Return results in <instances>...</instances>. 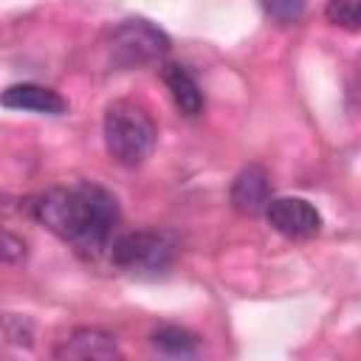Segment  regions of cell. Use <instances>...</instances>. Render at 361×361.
Wrapping results in <instances>:
<instances>
[{"label":"cell","mask_w":361,"mask_h":361,"mask_svg":"<svg viewBox=\"0 0 361 361\" xmlns=\"http://www.w3.org/2000/svg\"><path fill=\"white\" fill-rule=\"evenodd\" d=\"M25 212L87 259L110 251L121 220L116 195L93 180H76L71 186L37 192L25 200Z\"/></svg>","instance_id":"6da1fadb"},{"label":"cell","mask_w":361,"mask_h":361,"mask_svg":"<svg viewBox=\"0 0 361 361\" xmlns=\"http://www.w3.org/2000/svg\"><path fill=\"white\" fill-rule=\"evenodd\" d=\"M102 135H104V149L110 161H116L118 166L135 169L152 155L158 141V127L141 104L130 99H116L104 107Z\"/></svg>","instance_id":"7a4b0ae2"},{"label":"cell","mask_w":361,"mask_h":361,"mask_svg":"<svg viewBox=\"0 0 361 361\" xmlns=\"http://www.w3.org/2000/svg\"><path fill=\"white\" fill-rule=\"evenodd\" d=\"M178 237L164 228H138L118 234L110 245V262L133 276H158L175 265Z\"/></svg>","instance_id":"3957f363"},{"label":"cell","mask_w":361,"mask_h":361,"mask_svg":"<svg viewBox=\"0 0 361 361\" xmlns=\"http://www.w3.org/2000/svg\"><path fill=\"white\" fill-rule=\"evenodd\" d=\"M169 37L164 28L147 17H127L116 23L104 37V62L113 71H133L147 62L161 59L169 51Z\"/></svg>","instance_id":"277c9868"},{"label":"cell","mask_w":361,"mask_h":361,"mask_svg":"<svg viewBox=\"0 0 361 361\" xmlns=\"http://www.w3.org/2000/svg\"><path fill=\"white\" fill-rule=\"evenodd\" d=\"M265 220L276 234L288 240H310L322 231V214L305 197H271Z\"/></svg>","instance_id":"5b68a950"},{"label":"cell","mask_w":361,"mask_h":361,"mask_svg":"<svg viewBox=\"0 0 361 361\" xmlns=\"http://www.w3.org/2000/svg\"><path fill=\"white\" fill-rule=\"evenodd\" d=\"M54 358L62 361H107V358H121L118 341L113 333L102 327H76L62 344L54 350Z\"/></svg>","instance_id":"8992f818"},{"label":"cell","mask_w":361,"mask_h":361,"mask_svg":"<svg viewBox=\"0 0 361 361\" xmlns=\"http://www.w3.org/2000/svg\"><path fill=\"white\" fill-rule=\"evenodd\" d=\"M228 197H231L234 212L243 217L265 214V209L271 203V178H268L265 166L248 164L245 169H240L237 178L231 180Z\"/></svg>","instance_id":"52a82bcc"},{"label":"cell","mask_w":361,"mask_h":361,"mask_svg":"<svg viewBox=\"0 0 361 361\" xmlns=\"http://www.w3.org/2000/svg\"><path fill=\"white\" fill-rule=\"evenodd\" d=\"M0 102L8 110L37 113V116H62V113H68V99L62 93H56L54 87H45V85H37V82L8 85L0 96Z\"/></svg>","instance_id":"ba28073f"},{"label":"cell","mask_w":361,"mask_h":361,"mask_svg":"<svg viewBox=\"0 0 361 361\" xmlns=\"http://www.w3.org/2000/svg\"><path fill=\"white\" fill-rule=\"evenodd\" d=\"M161 79H164V85H166V90H169L175 107H178L183 116L195 118V116L203 113L206 96H203L197 79L189 73L186 65H180V62H164V65H161Z\"/></svg>","instance_id":"9c48e42d"},{"label":"cell","mask_w":361,"mask_h":361,"mask_svg":"<svg viewBox=\"0 0 361 361\" xmlns=\"http://www.w3.org/2000/svg\"><path fill=\"white\" fill-rule=\"evenodd\" d=\"M149 347L166 358H192L200 350V336L180 324H161L149 333Z\"/></svg>","instance_id":"30bf717a"},{"label":"cell","mask_w":361,"mask_h":361,"mask_svg":"<svg viewBox=\"0 0 361 361\" xmlns=\"http://www.w3.org/2000/svg\"><path fill=\"white\" fill-rule=\"evenodd\" d=\"M324 17H327V23H333L338 28L358 31L361 28V0H327Z\"/></svg>","instance_id":"8fae6325"},{"label":"cell","mask_w":361,"mask_h":361,"mask_svg":"<svg viewBox=\"0 0 361 361\" xmlns=\"http://www.w3.org/2000/svg\"><path fill=\"white\" fill-rule=\"evenodd\" d=\"M3 338L11 347H31L34 344V322L20 313H3Z\"/></svg>","instance_id":"7c38bea8"},{"label":"cell","mask_w":361,"mask_h":361,"mask_svg":"<svg viewBox=\"0 0 361 361\" xmlns=\"http://www.w3.org/2000/svg\"><path fill=\"white\" fill-rule=\"evenodd\" d=\"M268 20L276 25H296L305 14V0H259Z\"/></svg>","instance_id":"4fadbf2b"},{"label":"cell","mask_w":361,"mask_h":361,"mask_svg":"<svg viewBox=\"0 0 361 361\" xmlns=\"http://www.w3.org/2000/svg\"><path fill=\"white\" fill-rule=\"evenodd\" d=\"M0 257H3V262H8V265L25 259V240L17 237V234H11V231H3V248H0Z\"/></svg>","instance_id":"5bb4252c"}]
</instances>
